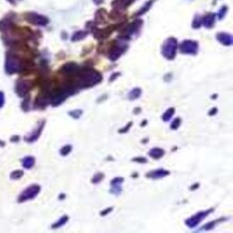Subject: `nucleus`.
Here are the masks:
<instances>
[{
    "instance_id": "obj_44",
    "label": "nucleus",
    "mask_w": 233,
    "mask_h": 233,
    "mask_svg": "<svg viewBox=\"0 0 233 233\" xmlns=\"http://www.w3.org/2000/svg\"><path fill=\"white\" fill-rule=\"evenodd\" d=\"M19 140H21V138L18 136H13L12 138H11V142H14V143H17Z\"/></svg>"
},
{
    "instance_id": "obj_2",
    "label": "nucleus",
    "mask_w": 233,
    "mask_h": 233,
    "mask_svg": "<svg viewBox=\"0 0 233 233\" xmlns=\"http://www.w3.org/2000/svg\"><path fill=\"white\" fill-rule=\"evenodd\" d=\"M214 212V208H210V210L206 211H200V212L196 213L195 215H192L191 217L187 218L185 220V225L187 226L189 229H193L196 228L197 226H199L200 223H202V220H204L205 218L208 217L210 214Z\"/></svg>"
},
{
    "instance_id": "obj_43",
    "label": "nucleus",
    "mask_w": 233,
    "mask_h": 233,
    "mask_svg": "<svg viewBox=\"0 0 233 233\" xmlns=\"http://www.w3.org/2000/svg\"><path fill=\"white\" fill-rule=\"evenodd\" d=\"M108 98H109L108 95H103V96H101V97L98 98L97 102H98V103H99V102H102V101H104V100H105V99H108Z\"/></svg>"
},
{
    "instance_id": "obj_13",
    "label": "nucleus",
    "mask_w": 233,
    "mask_h": 233,
    "mask_svg": "<svg viewBox=\"0 0 233 233\" xmlns=\"http://www.w3.org/2000/svg\"><path fill=\"white\" fill-rule=\"evenodd\" d=\"M125 51H126V46H124V45L114 46V47H112V49H110V52H109V58H110L112 61L117 60Z\"/></svg>"
},
{
    "instance_id": "obj_21",
    "label": "nucleus",
    "mask_w": 233,
    "mask_h": 233,
    "mask_svg": "<svg viewBox=\"0 0 233 233\" xmlns=\"http://www.w3.org/2000/svg\"><path fill=\"white\" fill-rule=\"evenodd\" d=\"M69 220V216L68 215H64L62 217H60L56 223H54L52 225V229H59L61 228L62 226H64Z\"/></svg>"
},
{
    "instance_id": "obj_11",
    "label": "nucleus",
    "mask_w": 233,
    "mask_h": 233,
    "mask_svg": "<svg viewBox=\"0 0 233 233\" xmlns=\"http://www.w3.org/2000/svg\"><path fill=\"white\" fill-rule=\"evenodd\" d=\"M170 174H171V172L168 171V170L156 169V170H153V171L147 172L145 174V177L146 178H151V179H160V178H163V177L169 176Z\"/></svg>"
},
{
    "instance_id": "obj_20",
    "label": "nucleus",
    "mask_w": 233,
    "mask_h": 233,
    "mask_svg": "<svg viewBox=\"0 0 233 233\" xmlns=\"http://www.w3.org/2000/svg\"><path fill=\"white\" fill-rule=\"evenodd\" d=\"M141 95H142V89L140 87H136L129 91L127 97H128V99L130 100V101H133V100L139 99V98L141 97Z\"/></svg>"
},
{
    "instance_id": "obj_30",
    "label": "nucleus",
    "mask_w": 233,
    "mask_h": 233,
    "mask_svg": "<svg viewBox=\"0 0 233 233\" xmlns=\"http://www.w3.org/2000/svg\"><path fill=\"white\" fill-rule=\"evenodd\" d=\"M23 175H24V172L22 171V170H15V171H13L10 174V178L11 179H19L23 177Z\"/></svg>"
},
{
    "instance_id": "obj_16",
    "label": "nucleus",
    "mask_w": 233,
    "mask_h": 233,
    "mask_svg": "<svg viewBox=\"0 0 233 233\" xmlns=\"http://www.w3.org/2000/svg\"><path fill=\"white\" fill-rule=\"evenodd\" d=\"M166 155V151L163 148H160V147H154L148 151V156L151 158L155 159V160H158V159H161L162 157Z\"/></svg>"
},
{
    "instance_id": "obj_38",
    "label": "nucleus",
    "mask_w": 233,
    "mask_h": 233,
    "mask_svg": "<svg viewBox=\"0 0 233 233\" xmlns=\"http://www.w3.org/2000/svg\"><path fill=\"white\" fill-rule=\"evenodd\" d=\"M113 210H114V208H113V206H110V208H105V210H103V211H101V212H100V216L104 217V216H106L108 214H110V213L112 212Z\"/></svg>"
},
{
    "instance_id": "obj_24",
    "label": "nucleus",
    "mask_w": 233,
    "mask_h": 233,
    "mask_svg": "<svg viewBox=\"0 0 233 233\" xmlns=\"http://www.w3.org/2000/svg\"><path fill=\"white\" fill-rule=\"evenodd\" d=\"M87 34H88L87 31H83V30L76 31V32L72 36V41H79V40L84 39L85 37L87 36Z\"/></svg>"
},
{
    "instance_id": "obj_17",
    "label": "nucleus",
    "mask_w": 233,
    "mask_h": 233,
    "mask_svg": "<svg viewBox=\"0 0 233 233\" xmlns=\"http://www.w3.org/2000/svg\"><path fill=\"white\" fill-rule=\"evenodd\" d=\"M217 40L226 46H230L232 44V36L228 34V33H225V32L217 33Z\"/></svg>"
},
{
    "instance_id": "obj_5",
    "label": "nucleus",
    "mask_w": 233,
    "mask_h": 233,
    "mask_svg": "<svg viewBox=\"0 0 233 233\" xmlns=\"http://www.w3.org/2000/svg\"><path fill=\"white\" fill-rule=\"evenodd\" d=\"M41 190V187L39 186V185H30L29 187H27L26 189H24L22 191V193L18 196L17 198V202L18 203H23V202H26V201H28V200H32L39 195V192Z\"/></svg>"
},
{
    "instance_id": "obj_1",
    "label": "nucleus",
    "mask_w": 233,
    "mask_h": 233,
    "mask_svg": "<svg viewBox=\"0 0 233 233\" xmlns=\"http://www.w3.org/2000/svg\"><path fill=\"white\" fill-rule=\"evenodd\" d=\"M74 76L75 79H72L71 82L74 84V86L79 90L92 87L102 81L101 73L94 69H90V68H85L82 70L79 69Z\"/></svg>"
},
{
    "instance_id": "obj_46",
    "label": "nucleus",
    "mask_w": 233,
    "mask_h": 233,
    "mask_svg": "<svg viewBox=\"0 0 233 233\" xmlns=\"http://www.w3.org/2000/svg\"><path fill=\"white\" fill-rule=\"evenodd\" d=\"M147 123H148V121H147V119H144V121L141 123V127H145V126L147 125Z\"/></svg>"
},
{
    "instance_id": "obj_42",
    "label": "nucleus",
    "mask_w": 233,
    "mask_h": 233,
    "mask_svg": "<svg viewBox=\"0 0 233 233\" xmlns=\"http://www.w3.org/2000/svg\"><path fill=\"white\" fill-rule=\"evenodd\" d=\"M119 75H121V73H119V72H116V73H113V74L111 75V77H110V82L112 83L113 81H114V79H117V77L119 76Z\"/></svg>"
},
{
    "instance_id": "obj_39",
    "label": "nucleus",
    "mask_w": 233,
    "mask_h": 233,
    "mask_svg": "<svg viewBox=\"0 0 233 233\" xmlns=\"http://www.w3.org/2000/svg\"><path fill=\"white\" fill-rule=\"evenodd\" d=\"M218 113V109L217 108H212L208 111V116H215Z\"/></svg>"
},
{
    "instance_id": "obj_41",
    "label": "nucleus",
    "mask_w": 233,
    "mask_h": 233,
    "mask_svg": "<svg viewBox=\"0 0 233 233\" xmlns=\"http://www.w3.org/2000/svg\"><path fill=\"white\" fill-rule=\"evenodd\" d=\"M199 187H200L199 183H195V184H192L191 186L189 187V190H190V191H195V190H197Z\"/></svg>"
},
{
    "instance_id": "obj_53",
    "label": "nucleus",
    "mask_w": 233,
    "mask_h": 233,
    "mask_svg": "<svg viewBox=\"0 0 233 233\" xmlns=\"http://www.w3.org/2000/svg\"><path fill=\"white\" fill-rule=\"evenodd\" d=\"M106 160H112V161H113V160H114V159H113L112 157H108V158H106Z\"/></svg>"
},
{
    "instance_id": "obj_32",
    "label": "nucleus",
    "mask_w": 233,
    "mask_h": 233,
    "mask_svg": "<svg viewBox=\"0 0 233 233\" xmlns=\"http://www.w3.org/2000/svg\"><path fill=\"white\" fill-rule=\"evenodd\" d=\"M71 151H72V146L71 145H64V146H62L61 148H60V155L61 156H68V155L71 153Z\"/></svg>"
},
{
    "instance_id": "obj_36",
    "label": "nucleus",
    "mask_w": 233,
    "mask_h": 233,
    "mask_svg": "<svg viewBox=\"0 0 233 233\" xmlns=\"http://www.w3.org/2000/svg\"><path fill=\"white\" fill-rule=\"evenodd\" d=\"M29 102H30V100H29V97H26L24 99V101L22 102V109H23L25 112L29 111V108H30V105H29Z\"/></svg>"
},
{
    "instance_id": "obj_23",
    "label": "nucleus",
    "mask_w": 233,
    "mask_h": 233,
    "mask_svg": "<svg viewBox=\"0 0 233 233\" xmlns=\"http://www.w3.org/2000/svg\"><path fill=\"white\" fill-rule=\"evenodd\" d=\"M132 1H134V0H115V1L113 2V5H117L119 9H125V8H127Z\"/></svg>"
},
{
    "instance_id": "obj_9",
    "label": "nucleus",
    "mask_w": 233,
    "mask_h": 233,
    "mask_svg": "<svg viewBox=\"0 0 233 233\" xmlns=\"http://www.w3.org/2000/svg\"><path fill=\"white\" fill-rule=\"evenodd\" d=\"M44 126H45V121H41L38 124L36 129H34L32 132L29 133L28 136H26L25 138H24V140H25L27 143H33V142H36L37 140L40 138V136H41L42 131H43V129H44Z\"/></svg>"
},
{
    "instance_id": "obj_45",
    "label": "nucleus",
    "mask_w": 233,
    "mask_h": 233,
    "mask_svg": "<svg viewBox=\"0 0 233 233\" xmlns=\"http://www.w3.org/2000/svg\"><path fill=\"white\" fill-rule=\"evenodd\" d=\"M141 112H142V108H139V106H136V108L133 110V114H136V115L140 114Z\"/></svg>"
},
{
    "instance_id": "obj_18",
    "label": "nucleus",
    "mask_w": 233,
    "mask_h": 233,
    "mask_svg": "<svg viewBox=\"0 0 233 233\" xmlns=\"http://www.w3.org/2000/svg\"><path fill=\"white\" fill-rule=\"evenodd\" d=\"M215 24V14L208 13L204 17H202V25L206 28H212Z\"/></svg>"
},
{
    "instance_id": "obj_52",
    "label": "nucleus",
    "mask_w": 233,
    "mask_h": 233,
    "mask_svg": "<svg viewBox=\"0 0 233 233\" xmlns=\"http://www.w3.org/2000/svg\"><path fill=\"white\" fill-rule=\"evenodd\" d=\"M0 146H1V147H3V146H5V143L3 141H0Z\"/></svg>"
},
{
    "instance_id": "obj_26",
    "label": "nucleus",
    "mask_w": 233,
    "mask_h": 233,
    "mask_svg": "<svg viewBox=\"0 0 233 233\" xmlns=\"http://www.w3.org/2000/svg\"><path fill=\"white\" fill-rule=\"evenodd\" d=\"M153 2H154V0H149L148 2L145 3V5H144L143 8L141 9V10L139 11V12H136V16H140V15H143V14H145L147 11H148V9L151 7V4H153Z\"/></svg>"
},
{
    "instance_id": "obj_49",
    "label": "nucleus",
    "mask_w": 233,
    "mask_h": 233,
    "mask_svg": "<svg viewBox=\"0 0 233 233\" xmlns=\"http://www.w3.org/2000/svg\"><path fill=\"white\" fill-rule=\"evenodd\" d=\"M148 140H149V139L148 138H145V139H143V140H142V143H143V144H146V143H147V142H148Z\"/></svg>"
},
{
    "instance_id": "obj_3",
    "label": "nucleus",
    "mask_w": 233,
    "mask_h": 233,
    "mask_svg": "<svg viewBox=\"0 0 233 233\" xmlns=\"http://www.w3.org/2000/svg\"><path fill=\"white\" fill-rule=\"evenodd\" d=\"M24 69V64L22 60L15 55H8L7 62H5V71L8 74H13L16 72H19Z\"/></svg>"
},
{
    "instance_id": "obj_25",
    "label": "nucleus",
    "mask_w": 233,
    "mask_h": 233,
    "mask_svg": "<svg viewBox=\"0 0 233 233\" xmlns=\"http://www.w3.org/2000/svg\"><path fill=\"white\" fill-rule=\"evenodd\" d=\"M103 178H104V173L103 172H97L94 176H92L91 178V183L92 184H99V183H101L103 181Z\"/></svg>"
},
{
    "instance_id": "obj_12",
    "label": "nucleus",
    "mask_w": 233,
    "mask_h": 233,
    "mask_svg": "<svg viewBox=\"0 0 233 233\" xmlns=\"http://www.w3.org/2000/svg\"><path fill=\"white\" fill-rule=\"evenodd\" d=\"M79 70V67L76 64H73V62H69V64H66L61 69L60 72L64 75H71V76H74Z\"/></svg>"
},
{
    "instance_id": "obj_7",
    "label": "nucleus",
    "mask_w": 233,
    "mask_h": 233,
    "mask_svg": "<svg viewBox=\"0 0 233 233\" xmlns=\"http://www.w3.org/2000/svg\"><path fill=\"white\" fill-rule=\"evenodd\" d=\"M33 87V83L27 79H18L15 85V91L19 97H26Z\"/></svg>"
},
{
    "instance_id": "obj_33",
    "label": "nucleus",
    "mask_w": 233,
    "mask_h": 233,
    "mask_svg": "<svg viewBox=\"0 0 233 233\" xmlns=\"http://www.w3.org/2000/svg\"><path fill=\"white\" fill-rule=\"evenodd\" d=\"M132 125H133L132 121H129V123L127 124V125H126V126H124V127H121V128L118 129V133H121V134H124V133H127L129 130H130L131 126H132Z\"/></svg>"
},
{
    "instance_id": "obj_22",
    "label": "nucleus",
    "mask_w": 233,
    "mask_h": 233,
    "mask_svg": "<svg viewBox=\"0 0 233 233\" xmlns=\"http://www.w3.org/2000/svg\"><path fill=\"white\" fill-rule=\"evenodd\" d=\"M175 114V109L174 108H169L168 110L166 111V112L162 114L161 118H162V121H164V123H168V121H171V118L174 116Z\"/></svg>"
},
{
    "instance_id": "obj_37",
    "label": "nucleus",
    "mask_w": 233,
    "mask_h": 233,
    "mask_svg": "<svg viewBox=\"0 0 233 233\" xmlns=\"http://www.w3.org/2000/svg\"><path fill=\"white\" fill-rule=\"evenodd\" d=\"M227 12H228V8H227L226 5H223V8L219 10V12H218V18H219V19H223V18L225 17L226 14H227Z\"/></svg>"
},
{
    "instance_id": "obj_14",
    "label": "nucleus",
    "mask_w": 233,
    "mask_h": 233,
    "mask_svg": "<svg viewBox=\"0 0 233 233\" xmlns=\"http://www.w3.org/2000/svg\"><path fill=\"white\" fill-rule=\"evenodd\" d=\"M142 21H136V22H133L132 24H130V25H128L127 27H126V29H124V36H131V34H133L134 32H136V31L140 29V27L142 26Z\"/></svg>"
},
{
    "instance_id": "obj_34",
    "label": "nucleus",
    "mask_w": 233,
    "mask_h": 233,
    "mask_svg": "<svg viewBox=\"0 0 233 233\" xmlns=\"http://www.w3.org/2000/svg\"><path fill=\"white\" fill-rule=\"evenodd\" d=\"M124 182H125V178H124V177L116 176V177H114L113 179H111L110 185H121Z\"/></svg>"
},
{
    "instance_id": "obj_35",
    "label": "nucleus",
    "mask_w": 233,
    "mask_h": 233,
    "mask_svg": "<svg viewBox=\"0 0 233 233\" xmlns=\"http://www.w3.org/2000/svg\"><path fill=\"white\" fill-rule=\"evenodd\" d=\"M132 162H136V163H147L148 162V159L146 157H134V158L131 159Z\"/></svg>"
},
{
    "instance_id": "obj_19",
    "label": "nucleus",
    "mask_w": 233,
    "mask_h": 233,
    "mask_svg": "<svg viewBox=\"0 0 233 233\" xmlns=\"http://www.w3.org/2000/svg\"><path fill=\"white\" fill-rule=\"evenodd\" d=\"M34 163H36V159L33 156H26L25 158L22 159V166L25 169H31L33 168Z\"/></svg>"
},
{
    "instance_id": "obj_15",
    "label": "nucleus",
    "mask_w": 233,
    "mask_h": 233,
    "mask_svg": "<svg viewBox=\"0 0 233 233\" xmlns=\"http://www.w3.org/2000/svg\"><path fill=\"white\" fill-rule=\"evenodd\" d=\"M227 220V218H220V219H216V220H212L210 221V223H205L204 226H202L200 229H198L197 232H201V231H211L213 230V229L215 228L216 225H218V223H223V221H226Z\"/></svg>"
},
{
    "instance_id": "obj_51",
    "label": "nucleus",
    "mask_w": 233,
    "mask_h": 233,
    "mask_svg": "<svg viewBox=\"0 0 233 233\" xmlns=\"http://www.w3.org/2000/svg\"><path fill=\"white\" fill-rule=\"evenodd\" d=\"M64 198H66V196H64V193H62V195L59 196V200H62V199H64Z\"/></svg>"
},
{
    "instance_id": "obj_6",
    "label": "nucleus",
    "mask_w": 233,
    "mask_h": 233,
    "mask_svg": "<svg viewBox=\"0 0 233 233\" xmlns=\"http://www.w3.org/2000/svg\"><path fill=\"white\" fill-rule=\"evenodd\" d=\"M51 101H52L51 90L43 89L41 94H39L37 96L36 101H34V106L37 109H45L51 103Z\"/></svg>"
},
{
    "instance_id": "obj_50",
    "label": "nucleus",
    "mask_w": 233,
    "mask_h": 233,
    "mask_svg": "<svg viewBox=\"0 0 233 233\" xmlns=\"http://www.w3.org/2000/svg\"><path fill=\"white\" fill-rule=\"evenodd\" d=\"M94 1H95L96 4H100V3L103 2V0H94Z\"/></svg>"
},
{
    "instance_id": "obj_28",
    "label": "nucleus",
    "mask_w": 233,
    "mask_h": 233,
    "mask_svg": "<svg viewBox=\"0 0 233 233\" xmlns=\"http://www.w3.org/2000/svg\"><path fill=\"white\" fill-rule=\"evenodd\" d=\"M181 125H182V118H181V117H176L174 121L171 123V125H170V128H171L172 130H177V129L181 127Z\"/></svg>"
},
{
    "instance_id": "obj_8",
    "label": "nucleus",
    "mask_w": 233,
    "mask_h": 233,
    "mask_svg": "<svg viewBox=\"0 0 233 233\" xmlns=\"http://www.w3.org/2000/svg\"><path fill=\"white\" fill-rule=\"evenodd\" d=\"M198 42L191 41V40H186L183 41L179 45V51L183 54H190V55H196L198 53Z\"/></svg>"
},
{
    "instance_id": "obj_29",
    "label": "nucleus",
    "mask_w": 233,
    "mask_h": 233,
    "mask_svg": "<svg viewBox=\"0 0 233 233\" xmlns=\"http://www.w3.org/2000/svg\"><path fill=\"white\" fill-rule=\"evenodd\" d=\"M68 114H69L72 118H74V119H79V118L83 115V111L81 110V109H76V110L70 111Z\"/></svg>"
},
{
    "instance_id": "obj_40",
    "label": "nucleus",
    "mask_w": 233,
    "mask_h": 233,
    "mask_svg": "<svg viewBox=\"0 0 233 233\" xmlns=\"http://www.w3.org/2000/svg\"><path fill=\"white\" fill-rule=\"evenodd\" d=\"M4 105V94L2 91H0V109Z\"/></svg>"
},
{
    "instance_id": "obj_47",
    "label": "nucleus",
    "mask_w": 233,
    "mask_h": 233,
    "mask_svg": "<svg viewBox=\"0 0 233 233\" xmlns=\"http://www.w3.org/2000/svg\"><path fill=\"white\" fill-rule=\"evenodd\" d=\"M138 176H139V174L136 173V172H134V173L131 174V177H132V178H138Z\"/></svg>"
},
{
    "instance_id": "obj_4",
    "label": "nucleus",
    "mask_w": 233,
    "mask_h": 233,
    "mask_svg": "<svg viewBox=\"0 0 233 233\" xmlns=\"http://www.w3.org/2000/svg\"><path fill=\"white\" fill-rule=\"evenodd\" d=\"M176 51H177V41L175 38H169L164 42L163 46H162V55L166 57V59L172 60L176 56Z\"/></svg>"
},
{
    "instance_id": "obj_48",
    "label": "nucleus",
    "mask_w": 233,
    "mask_h": 233,
    "mask_svg": "<svg viewBox=\"0 0 233 233\" xmlns=\"http://www.w3.org/2000/svg\"><path fill=\"white\" fill-rule=\"evenodd\" d=\"M217 98H218V95H217V94H214V95L211 96V99H212V100H216Z\"/></svg>"
},
{
    "instance_id": "obj_10",
    "label": "nucleus",
    "mask_w": 233,
    "mask_h": 233,
    "mask_svg": "<svg viewBox=\"0 0 233 233\" xmlns=\"http://www.w3.org/2000/svg\"><path fill=\"white\" fill-rule=\"evenodd\" d=\"M26 19L31 24H34V25H39V26H45L46 24L49 23V19L46 17L42 15H39L37 13H26L25 14Z\"/></svg>"
},
{
    "instance_id": "obj_31",
    "label": "nucleus",
    "mask_w": 233,
    "mask_h": 233,
    "mask_svg": "<svg viewBox=\"0 0 233 233\" xmlns=\"http://www.w3.org/2000/svg\"><path fill=\"white\" fill-rule=\"evenodd\" d=\"M202 26V17L199 15H197L195 18H193V22H192V27L196 29L200 28Z\"/></svg>"
},
{
    "instance_id": "obj_27",
    "label": "nucleus",
    "mask_w": 233,
    "mask_h": 233,
    "mask_svg": "<svg viewBox=\"0 0 233 233\" xmlns=\"http://www.w3.org/2000/svg\"><path fill=\"white\" fill-rule=\"evenodd\" d=\"M121 191H123L121 185H111L110 193H112V195H121Z\"/></svg>"
}]
</instances>
